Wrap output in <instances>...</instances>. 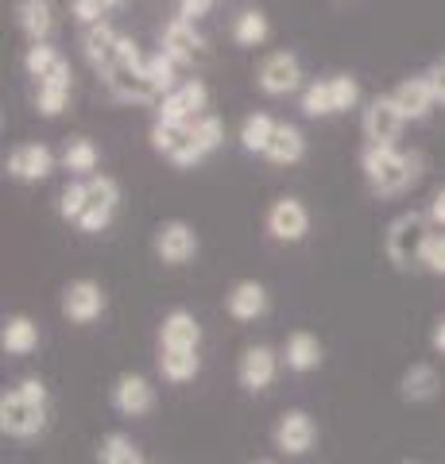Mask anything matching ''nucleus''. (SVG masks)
I'll return each mask as SVG.
<instances>
[{
  "mask_svg": "<svg viewBox=\"0 0 445 464\" xmlns=\"http://www.w3.org/2000/svg\"><path fill=\"white\" fill-rule=\"evenodd\" d=\"M51 395L43 380H20L0 395V433L12 441H32L47 430Z\"/></svg>",
  "mask_w": 445,
  "mask_h": 464,
  "instance_id": "1",
  "label": "nucleus"
},
{
  "mask_svg": "<svg viewBox=\"0 0 445 464\" xmlns=\"http://www.w3.org/2000/svg\"><path fill=\"white\" fill-rule=\"evenodd\" d=\"M361 170H364V179L372 186V194L395 198V194L411 190V186L422 179V159L399 151V148H372V143H364Z\"/></svg>",
  "mask_w": 445,
  "mask_h": 464,
  "instance_id": "2",
  "label": "nucleus"
},
{
  "mask_svg": "<svg viewBox=\"0 0 445 464\" xmlns=\"http://www.w3.org/2000/svg\"><path fill=\"white\" fill-rule=\"evenodd\" d=\"M430 213H399L392 225H387V237H383V252L387 259L399 267V271H407L419 264L422 267V252H426V244H430Z\"/></svg>",
  "mask_w": 445,
  "mask_h": 464,
  "instance_id": "3",
  "label": "nucleus"
},
{
  "mask_svg": "<svg viewBox=\"0 0 445 464\" xmlns=\"http://www.w3.org/2000/svg\"><path fill=\"white\" fill-rule=\"evenodd\" d=\"M121 206V186L117 179H109V174H93V179H85V213L78 228L82 232H105L112 225V213Z\"/></svg>",
  "mask_w": 445,
  "mask_h": 464,
  "instance_id": "4",
  "label": "nucleus"
},
{
  "mask_svg": "<svg viewBox=\"0 0 445 464\" xmlns=\"http://www.w3.org/2000/svg\"><path fill=\"white\" fill-rule=\"evenodd\" d=\"M279 364H283V353H276L271 344H248L237 364V383L248 391V395H264V391L276 383Z\"/></svg>",
  "mask_w": 445,
  "mask_h": 464,
  "instance_id": "5",
  "label": "nucleus"
},
{
  "mask_svg": "<svg viewBox=\"0 0 445 464\" xmlns=\"http://www.w3.org/2000/svg\"><path fill=\"white\" fill-rule=\"evenodd\" d=\"M271 441H276V449H279L283 457H306L310 449H314V441H318V426H314V418L306 411L291 406V411H283L276 418Z\"/></svg>",
  "mask_w": 445,
  "mask_h": 464,
  "instance_id": "6",
  "label": "nucleus"
},
{
  "mask_svg": "<svg viewBox=\"0 0 445 464\" xmlns=\"http://www.w3.org/2000/svg\"><path fill=\"white\" fill-rule=\"evenodd\" d=\"M105 314V290L93 279H74L63 290V317L74 325H93Z\"/></svg>",
  "mask_w": 445,
  "mask_h": 464,
  "instance_id": "7",
  "label": "nucleus"
},
{
  "mask_svg": "<svg viewBox=\"0 0 445 464\" xmlns=\"http://www.w3.org/2000/svg\"><path fill=\"white\" fill-rule=\"evenodd\" d=\"M206 101H209V90L206 82H182L175 93H167L160 101V121L163 124H194L198 116H206Z\"/></svg>",
  "mask_w": 445,
  "mask_h": 464,
  "instance_id": "8",
  "label": "nucleus"
},
{
  "mask_svg": "<svg viewBox=\"0 0 445 464\" xmlns=\"http://www.w3.org/2000/svg\"><path fill=\"white\" fill-rule=\"evenodd\" d=\"M403 124H407V116L399 112L392 93L376 97L364 109V140L372 143V148H395V140H399V132H403Z\"/></svg>",
  "mask_w": 445,
  "mask_h": 464,
  "instance_id": "9",
  "label": "nucleus"
},
{
  "mask_svg": "<svg viewBox=\"0 0 445 464\" xmlns=\"http://www.w3.org/2000/svg\"><path fill=\"white\" fill-rule=\"evenodd\" d=\"M112 411L124 418H148L155 411V387L148 375L140 372H124L112 383Z\"/></svg>",
  "mask_w": 445,
  "mask_h": 464,
  "instance_id": "10",
  "label": "nucleus"
},
{
  "mask_svg": "<svg viewBox=\"0 0 445 464\" xmlns=\"http://www.w3.org/2000/svg\"><path fill=\"white\" fill-rule=\"evenodd\" d=\"M155 256L167 267H182L198 256V232L186 221H163L155 228Z\"/></svg>",
  "mask_w": 445,
  "mask_h": 464,
  "instance_id": "11",
  "label": "nucleus"
},
{
  "mask_svg": "<svg viewBox=\"0 0 445 464\" xmlns=\"http://www.w3.org/2000/svg\"><path fill=\"white\" fill-rule=\"evenodd\" d=\"M267 232H271V237H276L279 244H298V240H306V232H310V209H306L298 198H279V201H271V209H267Z\"/></svg>",
  "mask_w": 445,
  "mask_h": 464,
  "instance_id": "12",
  "label": "nucleus"
},
{
  "mask_svg": "<svg viewBox=\"0 0 445 464\" xmlns=\"http://www.w3.org/2000/svg\"><path fill=\"white\" fill-rule=\"evenodd\" d=\"M105 85H109V93L124 101V105H151V101H163L160 90L151 85V78L143 74V66H112L109 74H105Z\"/></svg>",
  "mask_w": 445,
  "mask_h": 464,
  "instance_id": "13",
  "label": "nucleus"
},
{
  "mask_svg": "<svg viewBox=\"0 0 445 464\" xmlns=\"http://www.w3.org/2000/svg\"><path fill=\"white\" fill-rule=\"evenodd\" d=\"M151 148L160 151L163 159H170L175 167H198V163H202V155H198V148H194V136H190V124H163V121H155Z\"/></svg>",
  "mask_w": 445,
  "mask_h": 464,
  "instance_id": "14",
  "label": "nucleus"
},
{
  "mask_svg": "<svg viewBox=\"0 0 445 464\" xmlns=\"http://www.w3.org/2000/svg\"><path fill=\"white\" fill-rule=\"evenodd\" d=\"M256 82H260L264 93L286 97V93L298 90V82H303V66H298V58L291 51H276V54H267L260 63V74H256Z\"/></svg>",
  "mask_w": 445,
  "mask_h": 464,
  "instance_id": "15",
  "label": "nucleus"
},
{
  "mask_svg": "<svg viewBox=\"0 0 445 464\" xmlns=\"http://www.w3.org/2000/svg\"><path fill=\"white\" fill-rule=\"evenodd\" d=\"M5 170H8V179H16V182H43L54 170V155L47 143H20V148L8 151Z\"/></svg>",
  "mask_w": 445,
  "mask_h": 464,
  "instance_id": "16",
  "label": "nucleus"
},
{
  "mask_svg": "<svg viewBox=\"0 0 445 464\" xmlns=\"http://www.w3.org/2000/svg\"><path fill=\"white\" fill-rule=\"evenodd\" d=\"M82 54H85V63H90L93 70H102V78H105L109 70L121 63V35L112 32L105 20L93 24V27H85V35H82Z\"/></svg>",
  "mask_w": 445,
  "mask_h": 464,
  "instance_id": "17",
  "label": "nucleus"
},
{
  "mask_svg": "<svg viewBox=\"0 0 445 464\" xmlns=\"http://www.w3.org/2000/svg\"><path fill=\"white\" fill-rule=\"evenodd\" d=\"M160 348L198 353V348H202V322H198L190 310H170L160 325Z\"/></svg>",
  "mask_w": 445,
  "mask_h": 464,
  "instance_id": "18",
  "label": "nucleus"
},
{
  "mask_svg": "<svg viewBox=\"0 0 445 464\" xmlns=\"http://www.w3.org/2000/svg\"><path fill=\"white\" fill-rule=\"evenodd\" d=\"M225 310H228L233 322H260V317L267 314V290H264V283H256V279L233 283V290L225 295Z\"/></svg>",
  "mask_w": 445,
  "mask_h": 464,
  "instance_id": "19",
  "label": "nucleus"
},
{
  "mask_svg": "<svg viewBox=\"0 0 445 464\" xmlns=\"http://www.w3.org/2000/svg\"><path fill=\"white\" fill-rule=\"evenodd\" d=\"M170 63L175 66H186V63H194L198 54H202V35H198V27L190 20H182L175 16L167 27H163V47H160Z\"/></svg>",
  "mask_w": 445,
  "mask_h": 464,
  "instance_id": "20",
  "label": "nucleus"
},
{
  "mask_svg": "<svg viewBox=\"0 0 445 464\" xmlns=\"http://www.w3.org/2000/svg\"><path fill=\"white\" fill-rule=\"evenodd\" d=\"M392 101L399 105V112L407 116V121H426L430 109L438 105L434 101V90H430V78L426 74H414V78H403L392 90Z\"/></svg>",
  "mask_w": 445,
  "mask_h": 464,
  "instance_id": "21",
  "label": "nucleus"
},
{
  "mask_svg": "<svg viewBox=\"0 0 445 464\" xmlns=\"http://www.w3.org/2000/svg\"><path fill=\"white\" fill-rule=\"evenodd\" d=\"M24 70L35 78V85L54 82V78H74V74H70L66 54L54 51L51 43H32V47H27V54H24Z\"/></svg>",
  "mask_w": 445,
  "mask_h": 464,
  "instance_id": "22",
  "label": "nucleus"
},
{
  "mask_svg": "<svg viewBox=\"0 0 445 464\" xmlns=\"http://www.w3.org/2000/svg\"><path fill=\"white\" fill-rule=\"evenodd\" d=\"M283 364L291 372H298V375L322 368V341L314 337L310 329H295L291 337H286V344H283Z\"/></svg>",
  "mask_w": 445,
  "mask_h": 464,
  "instance_id": "23",
  "label": "nucleus"
},
{
  "mask_svg": "<svg viewBox=\"0 0 445 464\" xmlns=\"http://www.w3.org/2000/svg\"><path fill=\"white\" fill-rule=\"evenodd\" d=\"M0 348L8 356H32L39 348V325L27 314L5 317V325H0Z\"/></svg>",
  "mask_w": 445,
  "mask_h": 464,
  "instance_id": "24",
  "label": "nucleus"
},
{
  "mask_svg": "<svg viewBox=\"0 0 445 464\" xmlns=\"http://www.w3.org/2000/svg\"><path fill=\"white\" fill-rule=\"evenodd\" d=\"M399 395H403L407 402H430L441 395V375L434 364H426V360H419V364H411L403 372V380H399Z\"/></svg>",
  "mask_w": 445,
  "mask_h": 464,
  "instance_id": "25",
  "label": "nucleus"
},
{
  "mask_svg": "<svg viewBox=\"0 0 445 464\" xmlns=\"http://www.w3.org/2000/svg\"><path fill=\"white\" fill-rule=\"evenodd\" d=\"M303 155H306V140L303 132H298L295 124H276V132H271V143H267V151L264 159H271V163H279V167H295V163H303Z\"/></svg>",
  "mask_w": 445,
  "mask_h": 464,
  "instance_id": "26",
  "label": "nucleus"
},
{
  "mask_svg": "<svg viewBox=\"0 0 445 464\" xmlns=\"http://www.w3.org/2000/svg\"><path fill=\"white\" fill-rule=\"evenodd\" d=\"M16 24H20V32L32 43H47L51 27H54L51 0H20V5H16Z\"/></svg>",
  "mask_w": 445,
  "mask_h": 464,
  "instance_id": "27",
  "label": "nucleus"
},
{
  "mask_svg": "<svg viewBox=\"0 0 445 464\" xmlns=\"http://www.w3.org/2000/svg\"><path fill=\"white\" fill-rule=\"evenodd\" d=\"M202 372V356L198 353H179V348H160V375L167 383H190Z\"/></svg>",
  "mask_w": 445,
  "mask_h": 464,
  "instance_id": "28",
  "label": "nucleus"
},
{
  "mask_svg": "<svg viewBox=\"0 0 445 464\" xmlns=\"http://www.w3.org/2000/svg\"><path fill=\"white\" fill-rule=\"evenodd\" d=\"M97 464H148L140 453V445L128 433H109L97 445Z\"/></svg>",
  "mask_w": 445,
  "mask_h": 464,
  "instance_id": "29",
  "label": "nucleus"
},
{
  "mask_svg": "<svg viewBox=\"0 0 445 464\" xmlns=\"http://www.w3.org/2000/svg\"><path fill=\"white\" fill-rule=\"evenodd\" d=\"M276 124H279V121H271L267 112H252L248 121L240 124V148H244V151L264 155V151H267V143H271V132H276Z\"/></svg>",
  "mask_w": 445,
  "mask_h": 464,
  "instance_id": "30",
  "label": "nucleus"
},
{
  "mask_svg": "<svg viewBox=\"0 0 445 464\" xmlns=\"http://www.w3.org/2000/svg\"><path fill=\"white\" fill-rule=\"evenodd\" d=\"M97 143L93 140H85V136H78V140H70L66 143V151H63V167L70 170V174H85V179H93V170H97Z\"/></svg>",
  "mask_w": 445,
  "mask_h": 464,
  "instance_id": "31",
  "label": "nucleus"
},
{
  "mask_svg": "<svg viewBox=\"0 0 445 464\" xmlns=\"http://www.w3.org/2000/svg\"><path fill=\"white\" fill-rule=\"evenodd\" d=\"M267 35H271V27H267V16H264L260 8L240 12L237 24H233V39L240 43V47H260Z\"/></svg>",
  "mask_w": 445,
  "mask_h": 464,
  "instance_id": "32",
  "label": "nucleus"
},
{
  "mask_svg": "<svg viewBox=\"0 0 445 464\" xmlns=\"http://www.w3.org/2000/svg\"><path fill=\"white\" fill-rule=\"evenodd\" d=\"M70 85H74V78H54V82H43L39 93H35V105H39V116H47V121H54L66 101H70Z\"/></svg>",
  "mask_w": 445,
  "mask_h": 464,
  "instance_id": "33",
  "label": "nucleus"
},
{
  "mask_svg": "<svg viewBox=\"0 0 445 464\" xmlns=\"http://www.w3.org/2000/svg\"><path fill=\"white\" fill-rule=\"evenodd\" d=\"M190 136H194V148H198V155H213L221 148V140H225V124H221V116H213V112H206V116H198V121L190 124Z\"/></svg>",
  "mask_w": 445,
  "mask_h": 464,
  "instance_id": "34",
  "label": "nucleus"
},
{
  "mask_svg": "<svg viewBox=\"0 0 445 464\" xmlns=\"http://www.w3.org/2000/svg\"><path fill=\"white\" fill-rule=\"evenodd\" d=\"M175 63H170V58L160 51V54H151V58H143V74L151 78V85L155 90H160V97H167V93H175L179 85H175Z\"/></svg>",
  "mask_w": 445,
  "mask_h": 464,
  "instance_id": "35",
  "label": "nucleus"
},
{
  "mask_svg": "<svg viewBox=\"0 0 445 464\" xmlns=\"http://www.w3.org/2000/svg\"><path fill=\"white\" fill-rule=\"evenodd\" d=\"M303 112L310 116V121H318V116H334V90H329V82H314L306 85L303 93Z\"/></svg>",
  "mask_w": 445,
  "mask_h": 464,
  "instance_id": "36",
  "label": "nucleus"
},
{
  "mask_svg": "<svg viewBox=\"0 0 445 464\" xmlns=\"http://www.w3.org/2000/svg\"><path fill=\"white\" fill-rule=\"evenodd\" d=\"M329 90H334V109L337 112H349V109H356V101H361V85H356L353 74L329 78Z\"/></svg>",
  "mask_w": 445,
  "mask_h": 464,
  "instance_id": "37",
  "label": "nucleus"
},
{
  "mask_svg": "<svg viewBox=\"0 0 445 464\" xmlns=\"http://www.w3.org/2000/svg\"><path fill=\"white\" fill-rule=\"evenodd\" d=\"M59 213H63V221L70 225H78L82 221V213H85V182H70L63 198H59Z\"/></svg>",
  "mask_w": 445,
  "mask_h": 464,
  "instance_id": "38",
  "label": "nucleus"
},
{
  "mask_svg": "<svg viewBox=\"0 0 445 464\" xmlns=\"http://www.w3.org/2000/svg\"><path fill=\"white\" fill-rule=\"evenodd\" d=\"M422 267L430 275H441L445 279V232H434L426 244V252H422Z\"/></svg>",
  "mask_w": 445,
  "mask_h": 464,
  "instance_id": "39",
  "label": "nucleus"
},
{
  "mask_svg": "<svg viewBox=\"0 0 445 464\" xmlns=\"http://www.w3.org/2000/svg\"><path fill=\"white\" fill-rule=\"evenodd\" d=\"M426 78H430V90H434V101H438V105L445 109V54L438 58L434 66L426 70Z\"/></svg>",
  "mask_w": 445,
  "mask_h": 464,
  "instance_id": "40",
  "label": "nucleus"
},
{
  "mask_svg": "<svg viewBox=\"0 0 445 464\" xmlns=\"http://www.w3.org/2000/svg\"><path fill=\"white\" fill-rule=\"evenodd\" d=\"M209 8H213V0H179V16H182V20H190V24H194V20H202Z\"/></svg>",
  "mask_w": 445,
  "mask_h": 464,
  "instance_id": "41",
  "label": "nucleus"
},
{
  "mask_svg": "<svg viewBox=\"0 0 445 464\" xmlns=\"http://www.w3.org/2000/svg\"><path fill=\"white\" fill-rule=\"evenodd\" d=\"M430 225H438V228H445V186L434 194V201H430Z\"/></svg>",
  "mask_w": 445,
  "mask_h": 464,
  "instance_id": "42",
  "label": "nucleus"
},
{
  "mask_svg": "<svg viewBox=\"0 0 445 464\" xmlns=\"http://www.w3.org/2000/svg\"><path fill=\"white\" fill-rule=\"evenodd\" d=\"M430 348H434V353H441V356H445V317H438L434 333H430Z\"/></svg>",
  "mask_w": 445,
  "mask_h": 464,
  "instance_id": "43",
  "label": "nucleus"
},
{
  "mask_svg": "<svg viewBox=\"0 0 445 464\" xmlns=\"http://www.w3.org/2000/svg\"><path fill=\"white\" fill-rule=\"evenodd\" d=\"M97 5H102V8L109 12V8H117V5H124V0H97Z\"/></svg>",
  "mask_w": 445,
  "mask_h": 464,
  "instance_id": "44",
  "label": "nucleus"
},
{
  "mask_svg": "<svg viewBox=\"0 0 445 464\" xmlns=\"http://www.w3.org/2000/svg\"><path fill=\"white\" fill-rule=\"evenodd\" d=\"M399 464H419V460H399Z\"/></svg>",
  "mask_w": 445,
  "mask_h": 464,
  "instance_id": "45",
  "label": "nucleus"
},
{
  "mask_svg": "<svg viewBox=\"0 0 445 464\" xmlns=\"http://www.w3.org/2000/svg\"><path fill=\"white\" fill-rule=\"evenodd\" d=\"M256 464H276V460H256Z\"/></svg>",
  "mask_w": 445,
  "mask_h": 464,
  "instance_id": "46",
  "label": "nucleus"
}]
</instances>
